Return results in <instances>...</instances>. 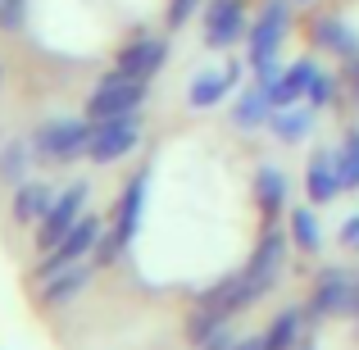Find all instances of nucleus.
<instances>
[{
    "mask_svg": "<svg viewBox=\"0 0 359 350\" xmlns=\"http://www.w3.org/2000/svg\"><path fill=\"white\" fill-rule=\"evenodd\" d=\"M91 273H96V264H73V269H64V273H55V278H46V287H41V300L46 305H73V300L82 296V291L91 287Z\"/></svg>",
    "mask_w": 359,
    "mask_h": 350,
    "instance_id": "dca6fc26",
    "label": "nucleus"
},
{
    "mask_svg": "<svg viewBox=\"0 0 359 350\" xmlns=\"http://www.w3.org/2000/svg\"><path fill=\"white\" fill-rule=\"evenodd\" d=\"M296 350H314V337H300V342H296Z\"/></svg>",
    "mask_w": 359,
    "mask_h": 350,
    "instance_id": "7c9ffc66",
    "label": "nucleus"
},
{
    "mask_svg": "<svg viewBox=\"0 0 359 350\" xmlns=\"http://www.w3.org/2000/svg\"><path fill=\"white\" fill-rule=\"evenodd\" d=\"M201 9V0H168V27L191 23V14Z\"/></svg>",
    "mask_w": 359,
    "mask_h": 350,
    "instance_id": "bb28decb",
    "label": "nucleus"
},
{
    "mask_svg": "<svg viewBox=\"0 0 359 350\" xmlns=\"http://www.w3.org/2000/svg\"><path fill=\"white\" fill-rule=\"evenodd\" d=\"M296 5H314V0H296Z\"/></svg>",
    "mask_w": 359,
    "mask_h": 350,
    "instance_id": "473e14b6",
    "label": "nucleus"
},
{
    "mask_svg": "<svg viewBox=\"0 0 359 350\" xmlns=\"http://www.w3.org/2000/svg\"><path fill=\"white\" fill-rule=\"evenodd\" d=\"M245 32H250V18H245L241 0H210V9H205V46L210 51H228Z\"/></svg>",
    "mask_w": 359,
    "mask_h": 350,
    "instance_id": "1a4fd4ad",
    "label": "nucleus"
},
{
    "mask_svg": "<svg viewBox=\"0 0 359 350\" xmlns=\"http://www.w3.org/2000/svg\"><path fill=\"white\" fill-rule=\"evenodd\" d=\"M87 191H91L87 182H73L69 191H60V196H55L50 214H46L41 223H36V245H41V250H50V245H60L64 236L73 232V223L82 219V205H87Z\"/></svg>",
    "mask_w": 359,
    "mask_h": 350,
    "instance_id": "0eeeda50",
    "label": "nucleus"
},
{
    "mask_svg": "<svg viewBox=\"0 0 359 350\" xmlns=\"http://www.w3.org/2000/svg\"><path fill=\"white\" fill-rule=\"evenodd\" d=\"M314 73H318V64H314V60H296V64H287V69H282L278 78L264 87V91H269V100H273V109L305 100V96H309V82H314Z\"/></svg>",
    "mask_w": 359,
    "mask_h": 350,
    "instance_id": "4468645a",
    "label": "nucleus"
},
{
    "mask_svg": "<svg viewBox=\"0 0 359 350\" xmlns=\"http://www.w3.org/2000/svg\"><path fill=\"white\" fill-rule=\"evenodd\" d=\"M305 309L300 305H291V309H282L278 318L269 323V332H259L264 337V350H296V342L305 337Z\"/></svg>",
    "mask_w": 359,
    "mask_h": 350,
    "instance_id": "aec40b11",
    "label": "nucleus"
},
{
    "mask_svg": "<svg viewBox=\"0 0 359 350\" xmlns=\"http://www.w3.org/2000/svg\"><path fill=\"white\" fill-rule=\"evenodd\" d=\"M168 64V41L164 36H141V41L123 46L118 51V73H128V78H155L159 69Z\"/></svg>",
    "mask_w": 359,
    "mask_h": 350,
    "instance_id": "f8f14e48",
    "label": "nucleus"
},
{
    "mask_svg": "<svg viewBox=\"0 0 359 350\" xmlns=\"http://www.w3.org/2000/svg\"><path fill=\"white\" fill-rule=\"evenodd\" d=\"M269 119H273L269 91H264L259 82H250V87L237 96V105H232V123H237L241 132H259V128H269Z\"/></svg>",
    "mask_w": 359,
    "mask_h": 350,
    "instance_id": "a211bd4d",
    "label": "nucleus"
},
{
    "mask_svg": "<svg viewBox=\"0 0 359 350\" xmlns=\"http://www.w3.org/2000/svg\"><path fill=\"white\" fill-rule=\"evenodd\" d=\"M241 78H245V64L241 60H228L219 73H196L191 87H187V100H191L196 109H214L223 96H232V91L241 87Z\"/></svg>",
    "mask_w": 359,
    "mask_h": 350,
    "instance_id": "9d476101",
    "label": "nucleus"
},
{
    "mask_svg": "<svg viewBox=\"0 0 359 350\" xmlns=\"http://www.w3.org/2000/svg\"><path fill=\"white\" fill-rule=\"evenodd\" d=\"M337 236H341L346 250H359V214H351V219L341 223V232H337Z\"/></svg>",
    "mask_w": 359,
    "mask_h": 350,
    "instance_id": "cd10ccee",
    "label": "nucleus"
},
{
    "mask_svg": "<svg viewBox=\"0 0 359 350\" xmlns=\"http://www.w3.org/2000/svg\"><path fill=\"white\" fill-rule=\"evenodd\" d=\"M346 69H351V82H346V87H351V96H355V105H359V60L346 64Z\"/></svg>",
    "mask_w": 359,
    "mask_h": 350,
    "instance_id": "c85d7f7f",
    "label": "nucleus"
},
{
    "mask_svg": "<svg viewBox=\"0 0 359 350\" xmlns=\"http://www.w3.org/2000/svg\"><path fill=\"white\" fill-rule=\"evenodd\" d=\"M287 173H282V168H273V164H259L255 168V205H259L264 210V219H278L282 210H287Z\"/></svg>",
    "mask_w": 359,
    "mask_h": 350,
    "instance_id": "f3484780",
    "label": "nucleus"
},
{
    "mask_svg": "<svg viewBox=\"0 0 359 350\" xmlns=\"http://www.w3.org/2000/svg\"><path fill=\"white\" fill-rule=\"evenodd\" d=\"M55 196H60V191H50V182H18V191H14V219L18 223H41L46 214H50Z\"/></svg>",
    "mask_w": 359,
    "mask_h": 350,
    "instance_id": "6ab92c4d",
    "label": "nucleus"
},
{
    "mask_svg": "<svg viewBox=\"0 0 359 350\" xmlns=\"http://www.w3.org/2000/svg\"><path fill=\"white\" fill-rule=\"evenodd\" d=\"M309 41H314L318 51H327V55H341L346 64L359 60V27H355L351 14H341V9L318 14L314 23H309Z\"/></svg>",
    "mask_w": 359,
    "mask_h": 350,
    "instance_id": "6e6552de",
    "label": "nucleus"
},
{
    "mask_svg": "<svg viewBox=\"0 0 359 350\" xmlns=\"http://www.w3.org/2000/svg\"><path fill=\"white\" fill-rule=\"evenodd\" d=\"M146 78H128V73H105L96 82V91L87 96V119H118V114H137L141 100H146Z\"/></svg>",
    "mask_w": 359,
    "mask_h": 350,
    "instance_id": "7ed1b4c3",
    "label": "nucleus"
},
{
    "mask_svg": "<svg viewBox=\"0 0 359 350\" xmlns=\"http://www.w3.org/2000/svg\"><path fill=\"white\" fill-rule=\"evenodd\" d=\"M355 314H359V282H355ZM355 314H351V318H355Z\"/></svg>",
    "mask_w": 359,
    "mask_h": 350,
    "instance_id": "2f4dec72",
    "label": "nucleus"
},
{
    "mask_svg": "<svg viewBox=\"0 0 359 350\" xmlns=\"http://www.w3.org/2000/svg\"><path fill=\"white\" fill-rule=\"evenodd\" d=\"M337 96H341V78H337V73H323L318 69L314 73V82H309V105L314 109H327V105H337Z\"/></svg>",
    "mask_w": 359,
    "mask_h": 350,
    "instance_id": "b1692460",
    "label": "nucleus"
},
{
    "mask_svg": "<svg viewBox=\"0 0 359 350\" xmlns=\"http://www.w3.org/2000/svg\"><path fill=\"white\" fill-rule=\"evenodd\" d=\"M337 164H341L346 191H359V128H346L341 146H337Z\"/></svg>",
    "mask_w": 359,
    "mask_h": 350,
    "instance_id": "5701e85b",
    "label": "nucleus"
},
{
    "mask_svg": "<svg viewBox=\"0 0 359 350\" xmlns=\"http://www.w3.org/2000/svg\"><path fill=\"white\" fill-rule=\"evenodd\" d=\"M146 187H150V168H141V173L132 177L128 187H123V196H118V223H114V236H123L128 245H132V236H137V228H141V210H146Z\"/></svg>",
    "mask_w": 359,
    "mask_h": 350,
    "instance_id": "2eb2a0df",
    "label": "nucleus"
},
{
    "mask_svg": "<svg viewBox=\"0 0 359 350\" xmlns=\"http://www.w3.org/2000/svg\"><path fill=\"white\" fill-rule=\"evenodd\" d=\"M341 191H346V182H341L337 150H314V155H309V168H305V196H309V205H332Z\"/></svg>",
    "mask_w": 359,
    "mask_h": 350,
    "instance_id": "9b49d317",
    "label": "nucleus"
},
{
    "mask_svg": "<svg viewBox=\"0 0 359 350\" xmlns=\"http://www.w3.org/2000/svg\"><path fill=\"white\" fill-rule=\"evenodd\" d=\"M100 236H105V223H100L96 214L78 219V223H73V232L64 236L60 245H50V250L41 255L36 273H41V278H55V273H64V269H73V264L91 260V255H96V245H100Z\"/></svg>",
    "mask_w": 359,
    "mask_h": 350,
    "instance_id": "39448f33",
    "label": "nucleus"
},
{
    "mask_svg": "<svg viewBox=\"0 0 359 350\" xmlns=\"http://www.w3.org/2000/svg\"><path fill=\"white\" fill-rule=\"evenodd\" d=\"M141 141V114H118V119H100L96 132H91V146L87 155L96 164H114V159L132 155Z\"/></svg>",
    "mask_w": 359,
    "mask_h": 350,
    "instance_id": "423d86ee",
    "label": "nucleus"
},
{
    "mask_svg": "<svg viewBox=\"0 0 359 350\" xmlns=\"http://www.w3.org/2000/svg\"><path fill=\"white\" fill-rule=\"evenodd\" d=\"M23 18H27V0H0V27L5 32L23 27Z\"/></svg>",
    "mask_w": 359,
    "mask_h": 350,
    "instance_id": "a878e982",
    "label": "nucleus"
},
{
    "mask_svg": "<svg viewBox=\"0 0 359 350\" xmlns=\"http://www.w3.org/2000/svg\"><path fill=\"white\" fill-rule=\"evenodd\" d=\"M314 128H318V109L309 105V100L282 105V109H273V119H269V132L282 146H300L305 137H314Z\"/></svg>",
    "mask_w": 359,
    "mask_h": 350,
    "instance_id": "ddd939ff",
    "label": "nucleus"
},
{
    "mask_svg": "<svg viewBox=\"0 0 359 350\" xmlns=\"http://www.w3.org/2000/svg\"><path fill=\"white\" fill-rule=\"evenodd\" d=\"M32 159H36V150H27L23 141H5V146H0V177H5L9 187L23 182V177H27V164H32Z\"/></svg>",
    "mask_w": 359,
    "mask_h": 350,
    "instance_id": "4be33fe9",
    "label": "nucleus"
},
{
    "mask_svg": "<svg viewBox=\"0 0 359 350\" xmlns=\"http://www.w3.org/2000/svg\"><path fill=\"white\" fill-rule=\"evenodd\" d=\"M291 5H296V0H269V5L259 9V18L250 23V32H245V64H250L259 87H269L282 73L278 51H282L287 27H291Z\"/></svg>",
    "mask_w": 359,
    "mask_h": 350,
    "instance_id": "f257e3e1",
    "label": "nucleus"
},
{
    "mask_svg": "<svg viewBox=\"0 0 359 350\" xmlns=\"http://www.w3.org/2000/svg\"><path fill=\"white\" fill-rule=\"evenodd\" d=\"M232 350H264V337H241Z\"/></svg>",
    "mask_w": 359,
    "mask_h": 350,
    "instance_id": "c756f323",
    "label": "nucleus"
},
{
    "mask_svg": "<svg viewBox=\"0 0 359 350\" xmlns=\"http://www.w3.org/2000/svg\"><path fill=\"white\" fill-rule=\"evenodd\" d=\"M0 78H5V69H0Z\"/></svg>",
    "mask_w": 359,
    "mask_h": 350,
    "instance_id": "f704fd0d",
    "label": "nucleus"
},
{
    "mask_svg": "<svg viewBox=\"0 0 359 350\" xmlns=\"http://www.w3.org/2000/svg\"><path fill=\"white\" fill-rule=\"evenodd\" d=\"M287 232H291V245H296V250H305V255L323 250V228H318L314 205H296V210L287 214Z\"/></svg>",
    "mask_w": 359,
    "mask_h": 350,
    "instance_id": "412c9836",
    "label": "nucleus"
},
{
    "mask_svg": "<svg viewBox=\"0 0 359 350\" xmlns=\"http://www.w3.org/2000/svg\"><path fill=\"white\" fill-rule=\"evenodd\" d=\"M91 132H96V119H55V123H46V128L32 137V150H36V159L73 164V159L87 155Z\"/></svg>",
    "mask_w": 359,
    "mask_h": 350,
    "instance_id": "20e7f679",
    "label": "nucleus"
},
{
    "mask_svg": "<svg viewBox=\"0 0 359 350\" xmlns=\"http://www.w3.org/2000/svg\"><path fill=\"white\" fill-rule=\"evenodd\" d=\"M355 332H359V314H355Z\"/></svg>",
    "mask_w": 359,
    "mask_h": 350,
    "instance_id": "72a5a7b5",
    "label": "nucleus"
},
{
    "mask_svg": "<svg viewBox=\"0 0 359 350\" xmlns=\"http://www.w3.org/2000/svg\"><path fill=\"white\" fill-rule=\"evenodd\" d=\"M355 282H359V269L327 264V269L314 278L305 314L314 318V323H323V318H351L355 314Z\"/></svg>",
    "mask_w": 359,
    "mask_h": 350,
    "instance_id": "f03ea898",
    "label": "nucleus"
},
{
    "mask_svg": "<svg viewBox=\"0 0 359 350\" xmlns=\"http://www.w3.org/2000/svg\"><path fill=\"white\" fill-rule=\"evenodd\" d=\"M237 342H241V337L232 332V318H228V323H219V328H214V332L205 337V342L196 346V350H232V346H237Z\"/></svg>",
    "mask_w": 359,
    "mask_h": 350,
    "instance_id": "393cba45",
    "label": "nucleus"
}]
</instances>
